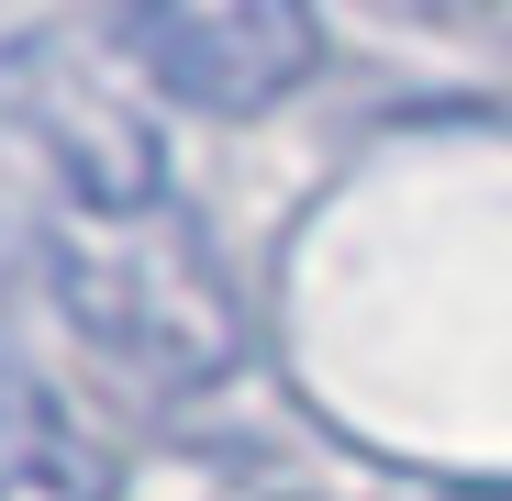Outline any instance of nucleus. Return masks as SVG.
<instances>
[{"label": "nucleus", "mask_w": 512, "mask_h": 501, "mask_svg": "<svg viewBox=\"0 0 512 501\" xmlns=\"http://www.w3.org/2000/svg\"><path fill=\"white\" fill-rule=\"evenodd\" d=\"M101 34L134 56L145 90L190 101V112H268L323 67V23L301 0H123L101 12Z\"/></svg>", "instance_id": "nucleus-3"}, {"label": "nucleus", "mask_w": 512, "mask_h": 501, "mask_svg": "<svg viewBox=\"0 0 512 501\" xmlns=\"http://www.w3.org/2000/svg\"><path fill=\"white\" fill-rule=\"evenodd\" d=\"M56 301H67V323L90 334L101 357H123L156 390L223 379L245 357L234 290H223L212 245H201V223L179 201H156V212H67V234H56Z\"/></svg>", "instance_id": "nucleus-1"}, {"label": "nucleus", "mask_w": 512, "mask_h": 501, "mask_svg": "<svg viewBox=\"0 0 512 501\" xmlns=\"http://www.w3.org/2000/svg\"><path fill=\"white\" fill-rule=\"evenodd\" d=\"M0 501H112V468L56 401L0 390Z\"/></svg>", "instance_id": "nucleus-4"}, {"label": "nucleus", "mask_w": 512, "mask_h": 501, "mask_svg": "<svg viewBox=\"0 0 512 501\" xmlns=\"http://www.w3.org/2000/svg\"><path fill=\"white\" fill-rule=\"evenodd\" d=\"M0 123H12V145L67 190V212H156L167 201L156 123L112 90L90 56H67L56 34L0 45Z\"/></svg>", "instance_id": "nucleus-2"}]
</instances>
